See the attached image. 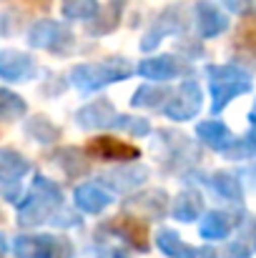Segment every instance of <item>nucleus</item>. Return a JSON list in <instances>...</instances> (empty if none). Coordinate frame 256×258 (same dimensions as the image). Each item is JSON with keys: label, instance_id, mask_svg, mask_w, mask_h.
<instances>
[{"label": "nucleus", "instance_id": "4be33fe9", "mask_svg": "<svg viewBox=\"0 0 256 258\" xmlns=\"http://www.w3.org/2000/svg\"><path fill=\"white\" fill-rule=\"evenodd\" d=\"M146 168H126V171H118V173H108L106 183H111L113 188L118 190H131L136 185H141L146 180Z\"/></svg>", "mask_w": 256, "mask_h": 258}, {"label": "nucleus", "instance_id": "bb28decb", "mask_svg": "<svg viewBox=\"0 0 256 258\" xmlns=\"http://www.w3.org/2000/svg\"><path fill=\"white\" fill-rule=\"evenodd\" d=\"M25 131H28L35 141H40V143H53V141L58 138V128H56L50 120H45L43 115L30 118L28 125H25Z\"/></svg>", "mask_w": 256, "mask_h": 258}, {"label": "nucleus", "instance_id": "a878e982", "mask_svg": "<svg viewBox=\"0 0 256 258\" xmlns=\"http://www.w3.org/2000/svg\"><path fill=\"white\" fill-rule=\"evenodd\" d=\"M226 158H234V161H241V158H251L256 156V125H251V131L244 136V138H236L229 151H224Z\"/></svg>", "mask_w": 256, "mask_h": 258}, {"label": "nucleus", "instance_id": "7ed1b4c3", "mask_svg": "<svg viewBox=\"0 0 256 258\" xmlns=\"http://www.w3.org/2000/svg\"><path fill=\"white\" fill-rule=\"evenodd\" d=\"M209 86H211V110L214 115L221 113L234 98L251 90V76L239 66H211L209 68Z\"/></svg>", "mask_w": 256, "mask_h": 258}, {"label": "nucleus", "instance_id": "f3484780", "mask_svg": "<svg viewBox=\"0 0 256 258\" xmlns=\"http://www.w3.org/2000/svg\"><path fill=\"white\" fill-rule=\"evenodd\" d=\"M30 171V161L13 148H0V183L15 185L25 173Z\"/></svg>", "mask_w": 256, "mask_h": 258}, {"label": "nucleus", "instance_id": "ddd939ff", "mask_svg": "<svg viewBox=\"0 0 256 258\" xmlns=\"http://www.w3.org/2000/svg\"><path fill=\"white\" fill-rule=\"evenodd\" d=\"M88 151L95 153L98 158H106V161H133V158L141 156L138 148H133V146H128V143H123V141H118V138H113V136H100V138H95V141L88 146Z\"/></svg>", "mask_w": 256, "mask_h": 258}, {"label": "nucleus", "instance_id": "20e7f679", "mask_svg": "<svg viewBox=\"0 0 256 258\" xmlns=\"http://www.w3.org/2000/svg\"><path fill=\"white\" fill-rule=\"evenodd\" d=\"M15 258H71L73 243L53 233H23L13 241Z\"/></svg>", "mask_w": 256, "mask_h": 258}, {"label": "nucleus", "instance_id": "9d476101", "mask_svg": "<svg viewBox=\"0 0 256 258\" xmlns=\"http://www.w3.org/2000/svg\"><path fill=\"white\" fill-rule=\"evenodd\" d=\"M183 28V15H181V8H169V10H164L159 18H156V23H153V28L143 35V40H141V50H153L161 40H164V35H171V33H178Z\"/></svg>", "mask_w": 256, "mask_h": 258}, {"label": "nucleus", "instance_id": "a211bd4d", "mask_svg": "<svg viewBox=\"0 0 256 258\" xmlns=\"http://www.w3.org/2000/svg\"><path fill=\"white\" fill-rule=\"evenodd\" d=\"M108 228H113V233H118L123 241H128L131 246H136L138 251H146L148 248V241H146V233H143V226L136 223V218H116L111 223H106Z\"/></svg>", "mask_w": 256, "mask_h": 258}, {"label": "nucleus", "instance_id": "412c9836", "mask_svg": "<svg viewBox=\"0 0 256 258\" xmlns=\"http://www.w3.org/2000/svg\"><path fill=\"white\" fill-rule=\"evenodd\" d=\"M28 113V103L8 90V88H0V120H15V118H23Z\"/></svg>", "mask_w": 256, "mask_h": 258}, {"label": "nucleus", "instance_id": "4468645a", "mask_svg": "<svg viewBox=\"0 0 256 258\" xmlns=\"http://www.w3.org/2000/svg\"><path fill=\"white\" fill-rule=\"evenodd\" d=\"M111 201H113L111 190H106L100 183H83V185H78L76 193H73V203H76L83 213H100Z\"/></svg>", "mask_w": 256, "mask_h": 258}, {"label": "nucleus", "instance_id": "f257e3e1", "mask_svg": "<svg viewBox=\"0 0 256 258\" xmlns=\"http://www.w3.org/2000/svg\"><path fill=\"white\" fill-rule=\"evenodd\" d=\"M63 203L61 196V185L45 175H35L33 178V188L30 193L20 201V211H18V221L20 226H38L50 221L53 211Z\"/></svg>", "mask_w": 256, "mask_h": 258}, {"label": "nucleus", "instance_id": "6ab92c4d", "mask_svg": "<svg viewBox=\"0 0 256 258\" xmlns=\"http://www.w3.org/2000/svg\"><path fill=\"white\" fill-rule=\"evenodd\" d=\"M201 211H203V198L196 190H183L173 201V218H178V221H186V223L196 221Z\"/></svg>", "mask_w": 256, "mask_h": 258}, {"label": "nucleus", "instance_id": "5701e85b", "mask_svg": "<svg viewBox=\"0 0 256 258\" xmlns=\"http://www.w3.org/2000/svg\"><path fill=\"white\" fill-rule=\"evenodd\" d=\"M211 188L219 193V196H224V198H229V201H241V188H239V180H236V175H231V173H214V178H211Z\"/></svg>", "mask_w": 256, "mask_h": 258}, {"label": "nucleus", "instance_id": "2f4dec72", "mask_svg": "<svg viewBox=\"0 0 256 258\" xmlns=\"http://www.w3.org/2000/svg\"><path fill=\"white\" fill-rule=\"evenodd\" d=\"M251 125H256V103H254V110H251Z\"/></svg>", "mask_w": 256, "mask_h": 258}, {"label": "nucleus", "instance_id": "0eeeda50", "mask_svg": "<svg viewBox=\"0 0 256 258\" xmlns=\"http://www.w3.org/2000/svg\"><path fill=\"white\" fill-rule=\"evenodd\" d=\"M193 20H196V30L201 38H216L229 28V15L214 0H196Z\"/></svg>", "mask_w": 256, "mask_h": 258}, {"label": "nucleus", "instance_id": "9b49d317", "mask_svg": "<svg viewBox=\"0 0 256 258\" xmlns=\"http://www.w3.org/2000/svg\"><path fill=\"white\" fill-rule=\"evenodd\" d=\"M138 73L151 81H171L178 73H188V68L176 55H153L138 63Z\"/></svg>", "mask_w": 256, "mask_h": 258}, {"label": "nucleus", "instance_id": "1a4fd4ad", "mask_svg": "<svg viewBox=\"0 0 256 258\" xmlns=\"http://www.w3.org/2000/svg\"><path fill=\"white\" fill-rule=\"evenodd\" d=\"M35 71H38V66L30 55L18 53V50H0V78L23 83V81H30L35 76Z\"/></svg>", "mask_w": 256, "mask_h": 258}, {"label": "nucleus", "instance_id": "7c9ffc66", "mask_svg": "<svg viewBox=\"0 0 256 258\" xmlns=\"http://www.w3.org/2000/svg\"><path fill=\"white\" fill-rule=\"evenodd\" d=\"M98 258H126V253L123 251H116V248H111V251H103Z\"/></svg>", "mask_w": 256, "mask_h": 258}, {"label": "nucleus", "instance_id": "c756f323", "mask_svg": "<svg viewBox=\"0 0 256 258\" xmlns=\"http://www.w3.org/2000/svg\"><path fill=\"white\" fill-rule=\"evenodd\" d=\"M224 5H226L231 13H236V15H249V13L254 10L256 0H224Z\"/></svg>", "mask_w": 256, "mask_h": 258}, {"label": "nucleus", "instance_id": "b1692460", "mask_svg": "<svg viewBox=\"0 0 256 258\" xmlns=\"http://www.w3.org/2000/svg\"><path fill=\"white\" fill-rule=\"evenodd\" d=\"M98 10H100L98 0H66L63 3V13L71 20H90Z\"/></svg>", "mask_w": 256, "mask_h": 258}, {"label": "nucleus", "instance_id": "aec40b11", "mask_svg": "<svg viewBox=\"0 0 256 258\" xmlns=\"http://www.w3.org/2000/svg\"><path fill=\"white\" fill-rule=\"evenodd\" d=\"M169 98H171V90H166V88L143 86L133 93L131 105H133V108H164Z\"/></svg>", "mask_w": 256, "mask_h": 258}, {"label": "nucleus", "instance_id": "f03ea898", "mask_svg": "<svg viewBox=\"0 0 256 258\" xmlns=\"http://www.w3.org/2000/svg\"><path fill=\"white\" fill-rule=\"evenodd\" d=\"M133 76V66L126 58H106L98 63H81L71 71V83L81 93H93L111 86L116 81H126Z\"/></svg>", "mask_w": 256, "mask_h": 258}, {"label": "nucleus", "instance_id": "6e6552de", "mask_svg": "<svg viewBox=\"0 0 256 258\" xmlns=\"http://www.w3.org/2000/svg\"><path fill=\"white\" fill-rule=\"evenodd\" d=\"M116 120H118V113L108 98H98L76 113V123L85 131H106V128H113Z\"/></svg>", "mask_w": 256, "mask_h": 258}, {"label": "nucleus", "instance_id": "f8f14e48", "mask_svg": "<svg viewBox=\"0 0 256 258\" xmlns=\"http://www.w3.org/2000/svg\"><path fill=\"white\" fill-rule=\"evenodd\" d=\"M156 246L159 251H164L169 258H216L214 248H196V246H188L186 241H181L178 233L173 231H161L156 236Z\"/></svg>", "mask_w": 256, "mask_h": 258}, {"label": "nucleus", "instance_id": "39448f33", "mask_svg": "<svg viewBox=\"0 0 256 258\" xmlns=\"http://www.w3.org/2000/svg\"><path fill=\"white\" fill-rule=\"evenodd\" d=\"M28 43H30L33 48L66 55V53L71 50V45H73V35H71V30H68L63 23H56V20H38V23L30 28Z\"/></svg>", "mask_w": 256, "mask_h": 258}, {"label": "nucleus", "instance_id": "dca6fc26", "mask_svg": "<svg viewBox=\"0 0 256 258\" xmlns=\"http://www.w3.org/2000/svg\"><path fill=\"white\" fill-rule=\"evenodd\" d=\"M196 136H198V141H203L209 148H214V151H229V146L236 141V136L221 123V120H203V123H198L196 125Z\"/></svg>", "mask_w": 256, "mask_h": 258}, {"label": "nucleus", "instance_id": "393cba45", "mask_svg": "<svg viewBox=\"0 0 256 258\" xmlns=\"http://www.w3.org/2000/svg\"><path fill=\"white\" fill-rule=\"evenodd\" d=\"M116 23H118V8H116V3H111L106 10H98V13L90 18L88 30L95 33V35H103V33H111V30L116 28Z\"/></svg>", "mask_w": 256, "mask_h": 258}, {"label": "nucleus", "instance_id": "2eb2a0df", "mask_svg": "<svg viewBox=\"0 0 256 258\" xmlns=\"http://www.w3.org/2000/svg\"><path fill=\"white\" fill-rule=\"evenodd\" d=\"M234 226H236V216H231L226 211H211L201 218L198 231L206 241H224L226 236H231Z\"/></svg>", "mask_w": 256, "mask_h": 258}, {"label": "nucleus", "instance_id": "cd10ccee", "mask_svg": "<svg viewBox=\"0 0 256 258\" xmlns=\"http://www.w3.org/2000/svg\"><path fill=\"white\" fill-rule=\"evenodd\" d=\"M56 161L61 163V168L68 173V175H78V173H85L88 171V163H85V158L76 151V148H63V151H58V156H56Z\"/></svg>", "mask_w": 256, "mask_h": 258}, {"label": "nucleus", "instance_id": "423d86ee", "mask_svg": "<svg viewBox=\"0 0 256 258\" xmlns=\"http://www.w3.org/2000/svg\"><path fill=\"white\" fill-rule=\"evenodd\" d=\"M201 88L196 86L193 81H183L178 90L171 93V98L164 105V113L169 115L171 120H191L198 110H201Z\"/></svg>", "mask_w": 256, "mask_h": 258}, {"label": "nucleus", "instance_id": "c85d7f7f", "mask_svg": "<svg viewBox=\"0 0 256 258\" xmlns=\"http://www.w3.org/2000/svg\"><path fill=\"white\" fill-rule=\"evenodd\" d=\"M113 128L126 131L128 136H148V131H151L148 120L146 118H136V115H118V120H116Z\"/></svg>", "mask_w": 256, "mask_h": 258}]
</instances>
